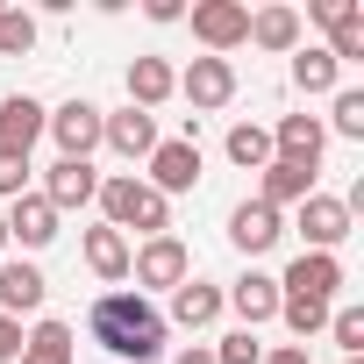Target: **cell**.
<instances>
[{
    "mask_svg": "<svg viewBox=\"0 0 364 364\" xmlns=\"http://www.w3.org/2000/svg\"><path fill=\"white\" fill-rule=\"evenodd\" d=\"M86 328H93V343L107 350V357H122V364H157L171 343V321L143 300V293H129V286H114V293H100L93 307H86Z\"/></svg>",
    "mask_w": 364,
    "mask_h": 364,
    "instance_id": "6da1fadb",
    "label": "cell"
},
{
    "mask_svg": "<svg viewBox=\"0 0 364 364\" xmlns=\"http://www.w3.org/2000/svg\"><path fill=\"white\" fill-rule=\"evenodd\" d=\"M93 200H100L107 229H122V236H129V229H136L143 243H150V236H171V200H164V193H150L136 171L100 178V193H93Z\"/></svg>",
    "mask_w": 364,
    "mask_h": 364,
    "instance_id": "7a4b0ae2",
    "label": "cell"
},
{
    "mask_svg": "<svg viewBox=\"0 0 364 364\" xmlns=\"http://www.w3.org/2000/svg\"><path fill=\"white\" fill-rule=\"evenodd\" d=\"M129 279H136V293L150 300V293L186 286V279H193V257H186V243H178V236H150L143 250H129Z\"/></svg>",
    "mask_w": 364,
    "mask_h": 364,
    "instance_id": "3957f363",
    "label": "cell"
},
{
    "mask_svg": "<svg viewBox=\"0 0 364 364\" xmlns=\"http://www.w3.org/2000/svg\"><path fill=\"white\" fill-rule=\"evenodd\" d=\"M143 164H150V171H143V186H150V193H164V200L200 186V143H193V136H171V143H157Z\"/></svg>",
    "mask_w": 364,
    "mask_h": 364,
    "instance_id": "277c9868",
    "label": "cell"
},
{
    "mask_svg": "<svg viewBox=\"0 0 364 364\" xmlns=\"http://www.w3.org/2000/svg\"><path fill=\"white\" fill-rule=\"evenodd\" d=\"M300 236H307V250H328V257H336V250L357 236V215H350L336 193H307V200H300Z\"/></svg>",
    "mask_w": 364,
    "mask_h": 364,
    "instance_id": "5b68a950",
    "label": "cell"
},
{
    "mask_svg": "<svg viewBox=\"0 0 364 364\" xmlns=\"http://www.w3.org/2000/svg\"><path fill=\"white\" fill-rule=\"evenodd\" d=\"M178 93L193 100V114H222L236 100V65L229 58H193L186 72H178Z\"/></svg>",
    "mask_w": 364,
    "mask_h": 364,
    "instance_id": "8992f818",
    "label": "cell"
},
{
    "mask_svg": "<svg viewBox=\"0 0 364 364\" xmlns=\"http://www.w3.org/2000/svg\"><path fill=\"white\" fill-rule=\"evenodd\" d=\"M100 114H107V107H93V100H65V107H50L43 129L58 136V157H79V164H86V157L100 150Z\"/></svg>",
    "mask_w": 364,
    "mask_h": 364,
    "instance_id": "52a82bcc",
    "label": "cell"
},
{
    "mask_svg": "<svg viewBox=\"0 0 364 364\" xmlns=\"http://www.w3.org/2000/svg\"><path fill=\"white\" fill-rule=\"evenodd\" d=\"M279 293H293V300H336L343 293V257H328V250H300L293 264H286V279H279Z\"/></svg>",
    "mask_w": 364,
    "mask_h": 364,
    "instance_id": "ba28073f",
    "label": "cell"
},
{
    "mask_svg": "<svg viewBox=\"0 0 364 364\" xmlns=\"http://www.w3.org/2000/svg\"><path fill=\"white\" fill-rule=\"evenodd\" d=\"M193 36L208 43V58H229L250 36V8H243V0H200V8H193Z\"/></svg>",
    "mask_w": 364,
    "mask_h": 364,
    "instance_id": "9c48e42d",
    "label": "cell"
},
{
    "mask_svg": "<svg viewBox=\"0 0 364 364\" xmlns=\"http://www.w3.org/2000/svg\"><path fill=\"white\" fill-rule=\"evenodd\" d=\"M43 122H50V107H43V100L8 93V100H0V157H29V150H36V136H43Z\"/></svg>",
    "mask_w": 364,
    "mask_h": 364,
    "instance_id": "30bf717a",
    "label": "cell"
},
{
    "mask_svg": "<svg viewBox=\"0 0 364 364\" xmlns=\"http://www.w3.org/2000/svg\"><path fill=\"white\" fill-rule=\"evenodd\" d=\"M100 143L114 150V157H150L164 136H157V114H143V107H122V114H100Z\"/></svg>",
    "mask_w": 364,
    "mask_h": 364,
    "instance_id": "8fae6325",
    "label": "cell"
},
{
    "mask_svg": "<svg viewBox=\"0 0 364 364\" xmlns=\"http://www.w3.org/2000/svg\"><path fill=\"white\" fill-rule=\"evenodd\" d=\"M0 222H8V243H22V250H43V243H58V208L43 200V193H22L8 215H0Z\"/></svg>",
    "mask_w": 364,
    "mask_h": 364,
    "instance_id": "7c38bea8",
    "label": "cell"
},
{
    "mask_svg": "<svg viewBox=\"0 0 364 364\" xmlns=\"http://www.w3.org/2000/svg\"><path fill=\"white\" fill-rule=\"evenodd\" d=\"M222 307H236V321H243V328H257V321H272V314H279V279L250 264L236 286H222Z\"/></svg>",
    "mask_w": 364,
    "mask_h": 364,
    "instance_id": "4fadbf2b",
    "label": "cell"
},
{
    "mask_svg": "<svg viewBox=\"0 0 364 364\" xmlns=\"http://www.w3.org/2000/svg\"><path fill=\"white\" fill-rule=\"evenodd\" d=\"M100 193V171L93 164H79V157H58L50 171H43V200L58 208V215H72V208H86Z\"/></svg>",
    "mask_w": 364,
    "mask_h": 364,
    "instance_id": "5bb4252c",
    "label": "cell"
},
{
    "mask_svg": "<svg viewBox=\"0 0 364 364\" xmlns=\"http://www.w3.org/2000/svg\"><path fill=\"white\" fill-rule=\"evenodd\" d=\"M50 300V279L29 264V257H15V264H0V314L8 321H22V314H36Z\"/></svg>",
    "mask_w": 364,
    "mask_h": 364,
    "instance_id": "9a60e30c",
    "label": "cell"
},
{
    "mask_svg": "<svg viewBox=\"0 0 364 364\" xmlns=\"http://www.w3.org/2000/svg\"><path fill=\"white\" fill-rule=\"evenodd\" d=\"M321 150H328V129H321V114H279V129H272V157L321 164Z\"/></svg>",
    "mask_w": 364,
    "mask_h": 364,
    "instance_id": "2e32d148",
    "label": "cell"
},
{
    "mask_svg": "<svg viewBox=\"0 0 364 364\" xmlns=\"http://www.w3.org/2000/svg\"><path fill=\"white\" fill-rule=\"evenodd\" d=\"M279 236H286V222H279V208H264V200H243V208L229 215V243H236L243 257H264Z\"/></svg>",
    "mask_w": 364,
    "mask_h": 364,
    "instance_id": "e0dca14e",
    "label": "cell"
},
{
    "mask_svg": "<svg viewBox=\"0 0 364 364\" xmlns=\"http://www.w3.org/2000/svg\"><path fill=\"white\" fill-rule=\"evenodd\" d=\"M314 171H321V164L272 157V164H264V178H257V200H264V208H300V200L314 193Z\"/></svg>",
    "mask_w": 364,
    "mask_h": 364,
    "instance_id": "ac0fdd59",
    "label": "cell"
},
{
    "mask_svg": "<svg viewBox=\"0 0 364 364\" xmlns=\"http://www.w3.org/2000/svg\"><path fill=\"white\" fill-rule=\"evenodd\" d=\"M243 43H257V50H272V58H293V50H300V8H257Z\"/></svg>",
    "mask_w": 364,
    "mask_h": 364,
    "instance_id": "d6986e66",
    "label": "cell"
},
{
    "mask_svg": "<svg viewBox=\"0 0 364 364\" xmlns=\"http://www.w3.org/2000/svg\"><path fill=\"white\" fill-rule=\"evenodd\" d=\"M171 93H178V72H171L164 58H129V107L150 114V107H164Z\"/></svg>",
    "mask_w": 364,
    "mask_h": 364,
    "instance_id": "ffe728a7",
    "label": "cell"
},
{
    "mask_svg": "<svg viewBox=\"0 0 364 364\" xmlns=\"http://www.w3.org/2000/svg\"><path fill=\"white\" fill-rule=\"evenodd\" d=\"M86 272H93L100 286H122V279H129V236L107 229V222L86 229Z\"/></svg>",
    "mask_w": 364,
    "mask_h": 364,
    "instance_id": "44dd1931",
    "label": "cell"
},
{
    "mask_svg": "<svg viewBox=\"0 0 364 364\" xmlns=\"http://www.w3.org/2000/svg\"><path fill=\"white\" fill-rule=\"evenodd\" d=\"M171 321H178V328H208V321H222V286H208V279L171 286Z\"/></svg>",
    "mask_w": 364,
    "mask_h": 364,
    "instance_id": "7402d4cb",
    "label": "cell"
},
{
    "mask_svg": "<svg viewBox=\"0 0 364 364\" xmlns=\"http://www.w3.org/2000/svg\"><path fill=\"white\" fill-rule=\"evenodd\" d=\"M72 321H36L29 336H22V357L15 364H72Z\"/></svg>",
    "mask_w": 364,
    "mask_h": 364,
    "instance_id": "603a6c76",
    "label": "cell"
},
{
    "mask_svg": "<svg viewBox=\"0 0 364 364\" xmlns=\"http://www.w3.org/2000/svg\"><path fill=\"white\" fill-rule=\"evenodd\" d=\"M293 86H300V93H336V86H343V65H336L321 43H300V50H293Z\"/></svg>",
    "mask_w": 364,
    "mask_h": 364,
    "instance_id": "cb8c5ba5",
    "label": "cell"
},
{
    "mask_svg": "<svg viewBox=\"0 0 364 364\" xmlns=\"http://www.w3.org/2000/svg\"><path fill=\"white\" fill-rule=\"evenodd\" d=\"M222 150H229V164H243V171H264V164H272V129H257V122H236V129L222 136Z\"/></svg>",
    "mask_w": 364,
    "mask_h": 364,
    "instance_id": "d4e9b609",
    "label": "cell"
},
{
    "mask_svg": "<svg viewBox=\"0 0 364 364\" xmlns=\"http://www.w3.org/2000/svg\"><path fill=\"white\" fill-rule=\"evenodd\" d=\"M321 129H336L343 143H364V86H336V107Z\"/></svg>",
    "mask_w": 364,
    "mask_h": 364,
    "instance_id": "484cf974",
    "label": "cell"
},
{
    "mask_svg": "<svg viewBox=\"0 0 364 364\" xmlns=\"http://www.w3.org/2000/svg\"><path fill=\"white\" fill-rule=\"evenodd\" d=\"M321 50H328L336 65H357V58H364V8L343 15V22H328V43H321Z\"/></svg>",
    "mask_w": 364,
    "mask_h": 364,
    "instance_id": "4316f807",
    "label": "cell"
},
{
    "mask_svg": "<svg viewBox=\"0 0 364 364\" xmlns=\"http://www.w3.org/2000/svg\"><path fill=\"white\" fill-rule=\"evenodd\" d=\"M29 50H36V15L0 8V58H29Z\"/></svg>",
    "mask_w": 364,
    "mask_h": 364,
    "instance_id": "83f0119b",
    "label": "cell"
},
{
    "mask_svg": "<svg viewBox=\"0 0 364 364\" xmlns=\"http://www.w3.org/2000/svg\"><path fill=\"white\" fill-rule=\"evenodd\" d=\"M279 321H286V328L307 343L314 328H328V307H321V300H293V293H279Z\"/></svg>",
    "mask_w": 364,
    "mask_h": 364,
    "instance_id": "f1b7e54d",
    "label": "cell"
},
{
    "mask_svg": "<svg viewBox=\"0 0 364 364\" xmlns=\"http://www.w3.org/2000/svg\"><path fill=\"white\" fill-rule=\"evenodd\" d=\"M328 336L343 357H364V307H328Z\"/></svg>",
    "mask_w": 364,
    "mask_h": 364,
    "instance_id": "f546056e",
    "label": "cell"
},
{
    "mask_svg": "<svg viewBox=\"0 0 364 364\" xmlns=\"http://www.w3.org/2000/svg\"><path fill=\"white\" fill-rule=\"evenodd\" d=\"M215 364H264V343H257V328H236V336H222V343H215Z\"/></svg>",
    "mask_w": 364,
    "mask_h": 364,
    "instance_id": "4dcf8cb0",
    "label": "cell"
},
{
    "mask_svg": "<svg viewBox=\"0 0 364 364\" xmlns=\"http://www.w3.org/2000/svg\"><path fill=\"white\" fill-rule=\"evenodd\" d=\"M29 193V157H0V200H22Z\"/></svg>",
    "mask_w": 364,
    "mask_h": 364,
    "instance_id": "1f68e13d",
    "label": "cell"
},
{
    "mask_svg": "<svg viewBox=\"0 0 364 364\" xmlns=\"http://www.w3.org/2000/svg\"><path fill=\"white\" fill-rule=\"evenodd\" d=\"M343 15H357V0H307V22H321V29L343 22ZM307 22H300V29H307Z\"/></svg>",
    "mask_w": 364,
    "mask_h": 364,
    "instance_id": "d6a6232c",
    "label": "cell"
},
{
    "mask_svg": "<svg viewBox=\"0 0 364 364\" xmlns=\"http://www.w3.org/2000/svg\"><path fill=\"white\" fill-rule=\"evenodd\" d=\"M15 357H22V321L0 314V364H15Z\"/></svg>",
    "mask_w": 364,
    "mask_h": 364,
    "instance_id": "836d02e7",
    "label": "cell"
},
{
    "mask_svg": "<svg viewBox=\"0 0 364 364\" xmlns=\"http://www.w3.org/2000/svg\"><path fill=\"white\" fill-rule=\"evenodd\" d=\"M264 364H314V357H307V343H279V350H264Z\"/></svg>",
    "mask_w": 364,
    "mask_h": 364,
    "instance_id": "e575fe53",
    "label": "cell"
},
{
    "mask_svg": "<svg viewBox=\"0 0 364 364\" xmlns=\"http://www.w3.org/2000/svg\"><path fill=\"white\" fill-rule=\"evenodd\" d=\"M150 22H164V29H171V22H186V8H178V0H150Z\"/></svg>",
    "mask_w": 364,
    "mask_h": 364,
    "instance_id": "d590c367",
    "label": "cell"
},
{
    "mask_svg": "<svg viewBox=\"0 0 364 364\" xmlns=\"http://www.w3.org/2000/svg\"><path fill=\"white\" fill-rule=\"evenodd\" d=\"M171 364H215V350H208V343H193V350H178Z\"/></svg>",
    "mask_w": 364,
    "mask_h": 364,
    "instance_id": "8d00e7d4",
    "label": "cell"
},
{
    "mask_svg": "<svg viewBox=\"0 0 364 364\" xmlns=\"http://www.w3.org/2000/svg\"><path fill=\"white\" fill-rule=\"evenodd\" d=\"M0 250H8V222H0Z\"/></svg>",
    "mask_w": 364,
    "mask_h": 364,
    "instance_id": "74e56055",
    "label": "cell"
},
{
    "mask_svg": "<svg viewBox=\"0 0 364 364\" xmlns=\"http://www.w3.org/2000/svg\"><path fill=\"white\" fill-rule=\"evenodd\" d=\"M343 364H364V357H343Z\"/></svg>",
    "mask_w": 364,
    "mask_h": 364,
    "instance_id": "f35d334b",
    "label": "cell"
}]
</instances>
